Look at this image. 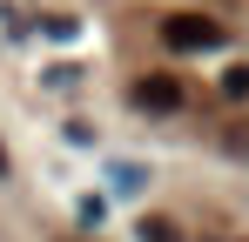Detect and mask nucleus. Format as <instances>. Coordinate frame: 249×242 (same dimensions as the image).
Here are the masks:
<instances>
[{
	"mask_svg": "<svg viewBox=\"0 0 249 242\" xmlns=\"http://www.w3.org/2000/svg\"><path fill=\"white\" fill-rule=\"evenodd\" d=\"M0 175H7V148H0Z\"/></svg>",
	"mask_w": 249,
	"mask_h": 242,
	"instance_id": "6",
	"label": "nucleus"
},
{
	"mask_svg": "<svg viewBox=\"0 0 249 242\" xmlns=\"http://www.w3.org/2000/svg\"><path fill=\"white\" fill-rule=\"evenodd\" d=\"M142 242H182V229L162 222V215H142Z\"/></svg>",
	"mask_w": 249,
	"mask_h": 242,
	"instance_id": "3",
	"label": "nucleus"
},
{
	"mask_svg": "<svg viewBox=\"0 0 249 242\" xmlns=\"http://www.w3.org/2000/svg\"><path fill=\"white\" fill-rule=\"evenodd\" d=\"M182 101H189V87L175 74H142L135 81V108H142V115H175Z\"/></svg>",
	"mask_w": 249,
	"mask_h": 242,
	"instance_id": "2",
	"label": "nucleus"
},
{
	"mask_svg": "<svg viewBox=\"0 0 249 242\" xmlns=\"http://www.w3.org/2000/svg\"><path fill=\"white\" fill-rule=\"evenodd\" d=\"M41 34H54V40H68V34H74V20H68V14H47V20H41Z\"/></svg>",
	"mask_w": 249,
	"mask_h": 242,
	"instance_id": "5",
	"label": "nucleus"
},
{
	"mask_svg": "<svg viewBox=\"0 0 249 242\" xmlns=\"http://www.w3.org/2000/svg\"><path fill=\"white\" fill-rule=\"evenodd\" d=\"M222 94H229V101H249V68H243V61L222 68Z\"/></svg>",
	"mask_w": 249,
	"mask_h": 242,
	"instance_id": "4",
	"label": "nucleus"
},
{
	"mask_svg": "<svg viewBox=\"0 0 249 242\" xmlns=\"http://www.w3.org/2000/svg\"><path fill=\"white\" fill-rule=\"evenodd\" d=\"M162 40L175 47V54H215L222 47V20H209V14H168L162 20Z\"/></svg>",
	"mask_w": 249,
	"mask_h": 242,
	"instance_id": "1",
	"label": "nucleus"
}]
</instances>
